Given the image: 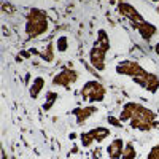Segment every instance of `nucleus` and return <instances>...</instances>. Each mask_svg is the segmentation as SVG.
Returning a JSON list of instances; mask_svg holds the SVG:
<instances>
[{"instance_id":"nucleus-6","label":"nucleus","mask_w":159,"mask_h":159,"mask_svg":"<svg viewBox=\"0 0 159 159\" xmlns=\"http://www.w3.org/2000/svg\"><path fill=\"white\" fill-rule=\"evenodd\" d=\"M80 96L86 103H100L105 100L107 96V89L102 83H99L97 80H89L86 81L81 89H80Z\"/></svg>"},{"instance_id":"nucleus-4","label":"nucleus","mask_w":159,"mask_h":159,"mask_svg":"<svg viewBox=\"0 0 159 159\" xmlns=\"http://www.w3.org/2000/svg\"><path fill=\"white\" fill-rule=\"evenodd\" d=\"M49 30V19L48 13L42 8H32L27 15H25L24 22V32L29 40L40 38Z\"/></svg>"},{"instance_id":"nucleus-5","label":"nucleus","mask_w":159,"mask_h":159,"mask_svg":"<svg viewBox=\"0 0 159 159\" xmlns=\"http://www.w3.org/2000/svg\"><path fill=\"white\" fill-rule=\"evenodd\" d=\"M111 48V42L110 37L105 29H99L97 30V38L94 45L89 49V62L97 72H103L105 70V64H107V52Z\"/></svg>"},{"instance_id":"nucleus-17","label":"nucleus","mask_w":159,"mask_h":159,"mask_svg":"<svg viewBox=\"0 0 159 159\" xmlns=\"http://www.w3.org/2000/svg\"><path fill=\"white\" fill-rule=\"evenodd\" d=\"M108 123H110L111 126H116V127H121V126H123V123L119 121V118H118V119H115L113 116H108Z\"/></svg>"},{"instance_id":"nucleus-19","label":"nucleus","mask_w":159,"mask_h":159,"mask_svg":"<svg viewBox=\"0 0 159 159\" xmlns=\"http://www.w3.org/2000/svg\"><path fill=\"white\" fill-rule=\"evenodd\" d=\"M154 52H156V54L159 56V42H157V43L154 45Z\"/></svg>"},{"instance_id":"nucleus-18","label":"nucleus","mask_w":159,"mask_h":159,"mask_svg":"<svg viewBox=\"0 0 159 159\" xmlns=\"http://www.w3.org/2000/svg\"><path fill=\"white\" fill-rule=\"evenodd\" d=\"M92 154H94V156H92V157H94V159L100 157V148H96V150H94V153H92Z\"/></svg>"},{"instance_id":"nucleus-1","label":"nucleus","mask_w":159,"mask_h":159,"mask_svg":"<svg viewBox=\"0 0 159 159\" xmlns=\"http://www.w3.org/2000/svg\"><path fill=\"white\" fill-rule=\"evenodd\" d=\"M119 121L129 123V126L139 132H150L156 127V113L137 102H127L119 113Z\"/></svg>"},{"instance_id":"nucleus-3","label":"nucleus","mask_w":159,"mask_h":159,"mask_svg":"<svg viewBox=\"0 0 159 159\" xmlns=\"http://www.w3.org/2000/svg\"><path fill=\"white\" fill-rule=\"evenodd\" d=\"M118 11H119V15H121L123 18H126L132 24V27L139 32V35L145 40V42H150V40L157 34V27H156V25L153 22L145 19L142 13L137 11V8L132 7L130 3L119 2L118 3Z\"/></svg>"},{"instance_id":"nucleus-2","label":"nucleus","mask_w":159,"mask_h":159,"mask_svg":"<svg viewBox=\"0 0 159 159\" xmlns=\"http://www.w3.org/2000/svg\"><path fill=\"white\" fill-rule=\"evenodd\" d=\"M115 72L121 76H129L132 78V81L143 88L145 91L156 94V91L159 89V76L145 70L142 65L135 61H121L116 64Z\"/></svg>"},{"instance_id":"nucleus-15","label":"nucleus","mask_w":159,"mask_h":159,"mask_svg":"<svg viewBox=\"0 0 159 159\" xmlns=\"http://www.w3.org/2000/svg\"><path fill=\"white\" fill-rule=\"evenodd\" d=\"M121 159H137V150H135V147L132 143H126L124 153H123Z\"/></svg>"},{"instance_id":"nucleus-7","label":"nucleus","mask_w":159,"mask_h":159,"mask_svg":"<svg viewBox=\"0 0 159 159\" xmlns=\"http://www.w3.org/2000/svg\"><path fill=\"white\" fill-rule=\"evenodd\" d=\"M110 135H111V130L108 127H103V126L92 127V129L80 134V143H81L83 148H91L94 143H102Z\"/></svg>"},{"instance_id":"nucleus-14","label":"nucleus","mask_w":159,"mask_h":159,"mask_svg":"<svg viewBox=\"0 0 159 159\" xmlns=\"http://www.w3.org/2000/svg\"><path fill=\"white\" fill-rule=\"evenodd\" d=\"M56 49L59 51V52H67L69 51V37L67 35H61V37H57V40H56Z\"/></svg>"},{"instance_id":"nucleus-21","label":"nucleus","mask_w":159,"mask_h":159,"mask_svg":"<svg viewBox=\"0 0 159 159\" xmlns=\"http://www.w3.org/2000/svg\"><path fill=\"white\" fill-rule=\"evenodd\" d=\"M151 2H159V0H151Z\"/></svg>"},{"instance_id":"nucleus-10","label":"nucleus","mask_w":159,"mask_h":159,"mask_svg":"<svg viewBox=\"0 0 159 159\" xmlns=\"http://www.w3.org/2000/svg\"><path fill=\"white\" fill-rule=\"evenodd\" d=\"M124 140L123 139H115L111 143H108L107 145V148H105V151H107V154H108V157L110 159H121V156H123V153H124Z\"/></svg>"},{"instance_id":"nucleus-16","label":"nucleus","mask_w":159,"mask_h":159,"mask_svg":"<svg viewBox=\"0 0 159 159\" xmlns=\"http://www.w3.org/2000/svg\"><path fill=\"white\" fill-rule=\"evenodd\" d=\"M147 159H159V145H156V147H153L147 156Z\"/></svg>"},{"instance_id":"nucleus-9","label":"nucleus","mask_w":159,"mask_h":159,"mask_svg":"<svg viewBox=\"0 0 159 159\" xmlns=\"http://www.w3.org/2000/svg\"><path fill=\"white\" fill-rule=\"evenodd\" d=\"M99 111V107H96V105H81V107H76L72 110V113L75 115L76 118V124L78 126H83L88 119Z\"/></svg>"},{"instance_id":"nucleus-8","label":"nucleus","mask_w":159,"mask_h":159,"mask_svg":"<svg viewBox=\"0 0 159 159\" xmlns=\"http://www.w3.org/2000/svg\"><path fill=\"white\" fill-rule=\"evenodd\" d=\"M78 76H80V75H78L76 70L65 67V69H62L59 73H56L54 76H52L51 84H52V86H61V88H65V89H70V86L76 83Z\"/></svg>"},{"instance_id":"nucleus-22","label":"nucleus","mask_w":159,"mask_h":159,"mask_svg":"<svg viewBox=\"0 0 159 159\" xmlns=\"http://www.w3.org/2000/svg\"><path fill=\"white\" fill-rule=\"evenodd\" d=\"M54 2H59V0H54Z\"/></svg>"},{"instance_id":"nucleus-13","label":"nucleus","mask_w":159,"mask_h":159,"mask_svg":"<svg viewBox=\"0 0 159 159\" xmlns=\"http://www.w3.org/2000/svg\"><path fill=\"white\" fill-rule=\"evenodd\" d=\"M59 99V94L54 91H48L46 92V97H45V102H43V110L45 111H49L52 107H54L56 100Z\"/></svg>"},{"instance_id":"nucleus-11","label":"nucleus","mask_w":159,"mask_h":159,"mask_svg":"<svg viewBox=\"0 0 159 159\" xmlns=\"http://www.w3.org/2000/svg\"><path fill=\"white\" fill-rule=\"evenodd\" d=\"M43 88H45V78H43V76H35L34 81H32V84H30V88H29V96H30V99L37 100V99L40 97V94H42Z\"/></svg>"},{"instance_id":"nucleus-20","label":"nucleus","mask_w":159,"mask_h":159,"mask_svg":"<svg viewBox=\"0 0 159 159\" xmlns=\"http://www.w3.org/2000/svg\"><path fill=\"white\" fill-rule=\"evenodd\" d=\"M2 156H3L2 159H7V153H5V150H3V148H2Z\"/></svg>"},{"instance_id":"nucleus-12","label":"nucleus","mask_w":159,"mask_h":159,"mask_svg":"<svg viewBox=\"0 0 159 159\" xmlns=\"http://www.w3.org/2000/svg\"><path fill=\"white\" fill-rule=\"evenodd\" d=\"M30 52H32V54H35V56H38L40 59H43V61L48 62V64H51L52 61H54V45H52V43H49L45 51L30 49Z\"/></svg>"}]
</instances>
